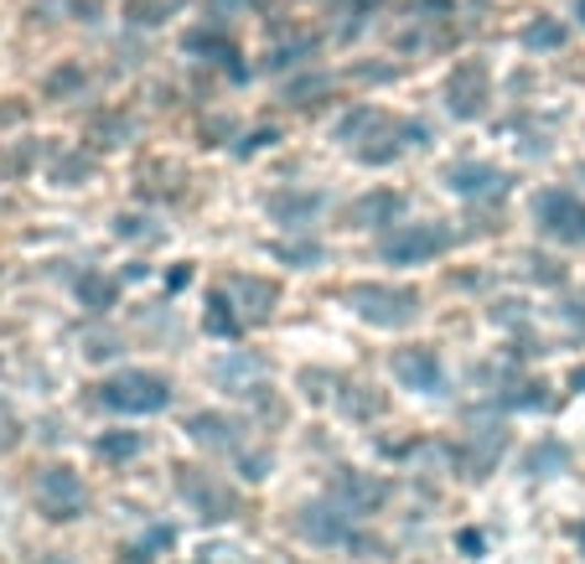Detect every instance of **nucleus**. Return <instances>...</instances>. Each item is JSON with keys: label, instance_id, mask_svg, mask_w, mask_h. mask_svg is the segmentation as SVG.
<instances>
[{"label": "nucleus", "instance_id": "f03ea898", "mask_svg": "<svg viewBox=\"0 0 585 564\" xmlns=\"http://www.w3.org/2000/svg\"><path fill=\"white\" fill-rule=\"evenodd\" d=\"M343 301L353 306V316L368 326H379V332H404V326L420 322V291L414 285H389V280H358V285H347Z\"/></svg>", "mask_w": 585, "mask_h": 564}, {"label": "nucleus", "instance_id": "dca6fc26", "mask_svg": "<svg viewBox=\"0 0 585 564\" xmlns=\"http://www.w3.org/2000/svg\"><path fill=\"white\" fill-rule=\"evenodd\" d=\"M446 187L456 197H466V203H498L502 192L513 187V176L502 166H492V161H456L446 172Z\"/></svg>", "mask_w": 585, "mask_h": 564}, {"label": "nucleus", "instance_id": "412c9836", "mask_svg": "<svg viewBox=\"0 0 585 564\" xmlns=\"http://www.w3.org/2000/svg\"><path fill=\"white\" fill-rule=\"evenodd\" d=\"M337 410H343L347 420H379V414L389 410V399H383L379 389L358 383V378H343V383H337Z\"/></svg>", "mask_w": 585, "mask_h": 564}, {"label": "nucleus", "instance_id": "a211bd4d", "mask_svg": "<svg viewBox=\"0 0 585 564\" xmlns=\"http://www.w3.org/2000/svg\"><path fill=\"white\" fill-rule=\"evenodd\" d=\"M228 295L239 301V311H243V322L249 326H264L280 306V285L275 280H264V274H234V280H228Z\"/></svg>", "mask_w": 585, "mask_h": 564}, {"label": "nucleus", "instance_id": "a19ab883", "mask_svg": "<svg viewBox=\"0 0 585 564\" xmlns=\"http://www.w3.org/2000/svg\"><path fill=\"white\" fill-rule=\"evenodd\" d=\"M275 140H280V130H275V124H264V130H249V135H243L239 145H234V155H243V161H249V155L270 151V145H275Z\"/></svg>", "mask_w": 585, "mask_h": 564}, {"label": "nucleus", "instance_id": "09e8293b", "mask_svg": "<svg viewBox=\"0 0 585 564\" xmlns=\"http://www.w3.org/2000/svg\"><path fill=\"white\" fill-rule=\"evenodd\" d=\"M575 544H581V554H585V518L575 523Z\"/></svg>", "mask_w": 585, "mask_h": 564}, {"label": "nucleus", "instance_id": "f704fd0d", "mask_svg": "<svg viewBox=\"0 0 585 564\" xmlns=\"http://www.w3.org/2000/svg\"><path fill=\"white\" fill-rule=\"evenodd\" d=\"M36 155H42V145L36 140H26V145H0V176H26L36 166Z\"/></svg>", "mask_w": 585, "mask_h": 564}, {"label": "nucleus", "instance_id": "c756f323", "mask_svg": "<svg viewBox=\"0 0 585 564\" xmlns=\"http://www.w3.org/2000/svg\"><path fill=\"white\" fill-rule=\"evenodd\" d=\"M316 52H322V36L291 32V36H280L275 47H270V68H301V63H311Z\"/></svg>", "mask_w": 585, "mask_h": 564}, {"label": "nucleus", "instance_id": "ddd939ff", "mask_svg": "<svg viewBox=\"0 0 585 564\" xmlns=\"http://www.w3.org/2000/svg\"><path fill=\"white\" fill-rule=\"evenodd\" d=\"M182 430H187L192 445H203V451H213V456H224V451L239 456L254 425H249L243 414H228V410H197V414H187V425Z\"/></svg>", "mask_w": 585, "mask_h": 564}, {"label": "nucleus", "instance_id": "6ab92c4d", "mask_svg": "<svg viewBox=\"0 0 585 564\" xmlns=\"http://www.w3.org/2000/svg\"><path fill=\"white\" fill-rule=\"evenodd\" d=\"M399 213H404V197L379 187V192H362L358 203L347 207V223H353V228H394Z\"/></svg>", "mask_w": 585, "mask_h": 564}, {"label": "nucleus", "instance_id": "423d86ee", "mask_svg": "<svg viewBox=\"0 0 585 564\" xmlns=\"http://www.w3.org/2000/svg\"><path fill=\"white\" fill-rule=\"evenodd\" d=\"M446 249H456V228H446V223H394L389 234L379 239V259L383 264H431V259H441Z\"/></svg>", "mask_w": 585, "mask_h": 564}, {"label": "nucleus", "instance_id": "2f4dec72", "mask_svg": "<svg viewBox=\"0 0 585 564\" xmlns=\"http://www.w3.org/2000/svg\"><path fill=\"white\" fill-rule=\"evenodd\" d=\"M94 172H99V161L88 151H63L52 161V182H57V187H84Z\"/></svg>", "mask_w": 585, "mask_h": 564}, {"label": "nucleus", "instance_id": "6e6552de", "mask_svg": "<svg viewBox=\"0 0 585 564\" xmlns=\"http://www.w3.org/2000/svg\"><path fill=\"white\" fill-rule=\"evenodd\" d=\"M502 451H508V430L487 420V425H472L462 441L446 445V462H451V471H456L462 481H487L492 471H498Z\"/></svg>", "mask_w": 585, "mask_h": 564}, {"label": "nucleus", "instance_id": "9b49d317", "mask_svg": "<svg viewBox=\"0 0 585 564\" xmlns=\"http://www.w3.org/2000/svg\"><path fill=\"white\" fill-rule=\"evenodd\" d=\"M534 223L550 234L554 243H585V203L581 192L550 187L534 197Z\"/></svg>", "mask_w": 585, "mask_h": 564}, {"label": "nucleus", "instance_id": "1a4fd4ad", "mask_svg": "<svg viewBox=\"0 0 585 564\" xmlns=\"http://www.w3.org/2000/svg\"><path fill=\"white\" fill-rule=\"evenodd\" d=\"M213 383L224 393H234V399H254L259 410L275 414V393H270V362L259 358V352H249V347H234V352H224V358L213 362Z\"/></svg>", "mask_w": 585, "mask_h": 564}, {"label": "nucleus", "instance_id": "0eeeda50", "mask_svg": "<svg viewBox=\"0 0 585 564\" xmlns=\"http://www.w3.org/2000/svg\"><path fill=\"white\" fill-rule=\"evenodd\" d=\"M88 508H94V497H88L84 477L73 466L63 462L42 466V477H36V513L47 523H78V518H88Z\"/></svg>", "mask_w": 585, "mask_h": 564}, {"label": "nucleus", "instance_id": "cd10ccee", "mask_svg": "<svg viewBox=\"0 0 585 564\" xmlns=\"http://www.w3.org/2000/svg\"><path fill=\"white\" fill-rule=\"evenodd\" d=\"M140 451H145V435L140 430H104L99 441H94V456L109 466H124V462H136Z\"/></svg>", "mask_w": 585, "mask_h": 564}, {"label": "nucleus", "instance_id": "a18cd8bd", "mask_svg": "<svg viewBox=\"0 0 585 564\" xmlns=\"http://www.w3.org/2000/svg\"><path fill=\"white\" fill-rule=\"evenodd\" d=\"M84 352H88V358H115V352H120V343H115L109 332H94V337H84Z\"/></svg>", "mask_w": 585, "mask_h": 564}, {"label": "nucleus", "instance_id": "ea45409f", "mask_svg": "<svg viewBox=\"0 0 585 564\" xmlns=\"http://www.w3.org/2000/svg\"><path fill=\"white\" fill-rule=\"evenodd\" d=\"M523 264H529V280H539V285H565V264H560V259L529 254Z\"/></svg>", "mask_w": 585, "mask_h": 564}, {"label": "nucleus", "instance_id": "f3484780", "mask_svg": "<svg viewBox=\"0 0 585 564\" xmlns=\"http://www.w3.org/2000/svg\"><path fill=\"white\" fill-rule=\"evenodd\" d=\"M264 213L280 223V228H291V234H301V228H311V223L327 213V197L316 187H280L264 197Z\"/></svg>", "mask_w": 585, "mask_h": 564}, {"label": "nucleus", "instance_id": "c9c22d12", "mask_svg": "<svg viewBox=\"0 0 585 564\" xmlns=\"http://www.w3.org/2000/svg\"><path fill=\"white\" fill-rule=\"evenodd\" d=\"M565 26H560V21H529V26H523V47L529 52H554V47H565Z\"/></svg>", "mask_w": 585, "mask_h": 564}, {"label": "nucleus", "instance_id": "c85d7f7f", "mask_svg": "<svg viewBox=\"0 0 585 564\" xmlns=\"http://www.w3.org/2000/svg\"><path fill=\"white\" fill-rule=\"evenodd\" d=\"M523 471H529V477H560V471H570V445L544 435V441L523 456Z\"/></svg>", "mask_w": 585, "mask_h": 564}, {"label": "nucleus", "instance_id": "4c0bfd02", "mask_svg": "<svg viewBox=\"0 0 585 564\" xmlns=\"http://www.w3.org/2000/svg\"><path fill=\"white\" fill-rule=\"evenodd\" d=\"M337 383H343V378L327 373V368H301V389H306V399H316V404H322V399H337Z\"/></svg>", "mask_w": 585, "mask_h": 564}, {"label": "nucleus", "instance_id": "7c9ffc66", "mask_svg": "<svg viewBox=\"0 0 585 564\" xmlns=\"http://www.w3.org/2000/svg\"><path fill=\"white\" fill-rule=\"evenodd\" d=\"M187 0H120V11L130 26H161V21H172Z\"/></svg>", "mask_w": 585, "mask_h": 564}, {"label": "nucleus", "instance_id": "7ed1b4c3", "mask_svg": "<svg viewBox=\"0 0 585 564\" xmlns=\"http://www.w3.org/2000/svg\"><path fill=\"white\" fill-rule=\"evenodd\" d=\"M358 523L362 518L353 513V508H343L332 492L311 497V502H301L291 513V533L306 539V544H316V549H368Z\"/></svg>", "mask_w": 585, "mask_h": 564}, {"label": "nucleus", "instance_id": "f257e3e1", "mask_svg": "<svg viewBox=\"0 0 585 564\" xmlns=\"http://www.w3.org/2000/svg\"><path fill=\"white\" fill-rule=\"evenodd\" d=\"M332 135L343 140L347 151H353V161H362V166H394L399 155L431 145V124L410 120V115H394L383 104H358V109H347L343 120H337Z\"/></svg>", "mask_w": 585, "mask_h": 564}, {"label": "nucleus", "instance_id": "58836bf2", "mask_svg": "<svg viewBox=\"0 0 585 564\" xmlns=\"http://www.w3.org/2000/svg\"><path fill=\"white\" fill-rule=\"evenodd\" d=\"M270 466H275V456H270V445H254V451H239V471L249 481H264L270 477Z\"/></svg>", "mask_w": 585, "mask_h": 564}, {"label": "nucleus", "instance_id": "2eb2a0df", "mask_svg": "<svg viewBox=\"0 0 585 564\" xmlns=\"http://www.w3.org/2000/svg\"><path fill=\"white\" fill-rule=\"evenodd\" d=\"M389 373L404 383V389H420V393H446V362L431 343H414V347H394L389 358Z\"/></svg>", "mask_w": 585, "mask_h": 564}, {"label": "nucleus", "instance_id": "4be33fe9", "mask_svg": "<svg viewBox=\"0 0 585 564\" xmlns=\"http://www.w3.org/2000/svg\"><path fill=\"white\" fill-rule=\"evenodd\" d=\"M322 6H327V17L337 21V36H358L389 0H322Z\"/></svg>", "mask_w": 585, "mask_h": 564}, {"label": "nucleus", "instance_id": "4468645a", "mask_svg": "<svg viewBox=\"0 0 585 564\" xmlns=\"http://www.w3.org/2000/svg\"><path fill=\"white\" fill-rule=\"evenodd\" d=\"M182 47L192 52V57H203V63H213V68H224L234 84L239 78H249V68H243L239 57V42H234V32H228L224 21H203V26H192L187 36H182Z\"/></svg>", "mask_w": 585, "mask_h": 564}, {"label": "nucleus", "instance_id": "aec40b11", "mask_svg": "<svg viewBox=\"0 0 585 564\" xmlns=\"http://www.w3.org/2000/svg\"><path fill=\"white\" fill-rule=\"evenodd\" d=\"M203 326H207V337H218V343H239L243 337V311H239V301L228 295V285L224 291H207V306H203Z\"/></svg>", "mask_w": 585, "mask_h": 564}, {"label": "nucleus", "instance_id": "bb28decb", "mask_svg": "<svg viewBox=\"0 0 585 564\" xmlns=\"http://www.w3.org/2000/svg\"><path fill=\"white\" fill-rule=\"evenodd\" d=\"M136 135V115H124V109H99L94 120H88V140L104 145V151H115L124 140Z\"/></svg>", "mask_w": 585, "mask_h": 564}, {"label": "nucleus", "instance_id": "b1692460", "mask_svg": "<svg viewBox=\"0 0 585 564\" xmlns=\"http://www.w3.org/2000/svg\"><path fill=\"white\" fill-rule=\"evenodd\" d=\"M115 301H120V280H115V274H104V270H84V274H78V306H84V311L104 316Z\"/></svg>", "mask_w": 585, "mask_h": 564}, {"label": "nucleus", "instance_id": "393cba45", "mask_svg": "<svg viewBox=\"0 0 585 564\" xmlns=\"http://www.w3.org/2000/svg\"><path fill=\"white\" fill-rule=\"evenodd\" d=\"M172 544H176V529H172V523H151V529L140 533V539H130V544L120 549V560L124 564H155Z\"/></svg>", "mask_w": 585, "mask_h": 564}, {"label": "nucleus", "instance_id": "de8ad7c7", "mask_svg": "<svg viewBox=\"0 0 585 564\" xmlns=\"http://www.w3.org/2000/svg\"><path fill=\"white\" fill-rule=\"evenodd\" d=\"M570 389H585V368H575V373H570Z\"/></svg>", "mask_w": 585, "mask_h": 564}, {"label": "nucleus", "instance_id": "8fccbe9b", "mask_svg": "<svg viewBox=\"0 0 585 564\" xmlns=\"http://www.w3.org/2000/svg\"><path fill=\"white\" fill-rule=\"evenodd\" d=\"M575 182H581V192H585V161H581V166H575Z\"/></svg>", "mask_w": 585, "mask_h": 564}, {"label": "nucleus", "instance_id": "5701e85b", "mask_svg": "<svg viewBox=\"0 0 585 564\" xmlns=\"http://www.w3.org/2000/svg\"><path fill=\"white\" fill-rule=\"evenodd\" d=\"M492 404H502V410H550L554 393L544 378H518V383H508V389L492 393Z\"/></svg>", "mask_w": 585, "mask_h": 564}, {"label": "nucleus", "instance_id": "e433bc0d", "mask_svg": "<svg viewBox=\"0 0 585 564\" xmlns=\"http://www.w3.org/2000/svg\"><path fill=\"white\" fill-rule=\"evenodd\" d=\"M166 228L155 218H140V213H120L115 218V239H130V243H151V239H161Z\"/></svg>", "mask_w": 585, "mask_h": 564}, {"label": "nucleus", "instance_id": "20e7f679", "mask_svg": "<svg viewBox=\"0 0 585 564\" xmlns=\"http://www.w3.org/2000/svg\"><path fill=\"white\" fill-rule=\"evenodd\" d=\"M94 404H104L109 414H161L172 404V378L151 368H120L94 383Z\"/></svg>", "mask_w": 585, "mask_h": 564}, {"label": "nucleus", "instance_id": "72a5a7b5", "mask_svg": "<svg viewBox=\"0 0 585 564\" xmlns=\"http://www.w3.org/2000/svg\"><path fill=\"white\" fill-rule=\"evenodd\" d=\"M275 259H285L291 270H316L327 259V249L316 239H285V243H275Z\"/></svg>", "mask_w": 585, "mask_h": 564}, {"label": "nucleus", "instance_id": "49530a36", "mask_svg": "<svg viewBox=\"0 0 585 564\" xmlns=\"http://www.w3.org/2000/svg\"><path fill=\"white\" fill-rule=\"evenodd\" d=\"M462 549L472 554V560H483V533H477V529H466V533H462Z\"/></svg>", "mask_w": 585, "mask_h": 564}, {"label": "nucleus", "instance_id": "39448f33", "mask_svg": "<svg viewBox=\"0 0 585 564\" xmlns=\"http://www.w3.org/2000/svg\"><path fill=\"white\" fill-rule=\"evenodd\" d=\"M176 497L187 502L203 523H234L243 513V497L207 466H176Z\"/></svg>", "mask_w": 585, "mask_h": 564}, {"label": "nucleus", "instance_id": "473e14b6", "mask_svg": "<svg viewBox=\"0 0 585 564\" xmlns=\"http://www.w3.org/2000/svg\"><path fill=\"white\" fill-rule=\"evenodd\" d=\"M322 94H332V78H327V73H306V78H291L280 99L291 104V109H311Z\"/></svg>", "mask_w": 585, "mask_h": 564}, {"label": "nucleus", "instance_id": "79ce46f5", "mask_svg": "<svg viewBox=\"0 0 585 564\" xmlns=\"http://www.w3.org/2000/svg\"><path fill=\"white\" fill-rule=\"evenodd\" d=\"M487 322L492 326H523L529 322V306H523V301H498V306L487 311Z\"/></svg>", "mask_w": 585, "mask_h": 564}, {"label": "nucleus", "instance_id": "37998d69", "mask_svg": "<svg viewBox=\"0 0 585 564\" xmlns=\"http://www.w3.org/2000/svg\"><path fill=\"white\" fill-rule=\"evenodd\" d=\"M560 316H565V326L575 332V337H585V291H581V295H570L565 306H560Z\"/></svg>", "mask_w": 585, "mask_h": 564}, {"label": "nucleus", "instance_id": "c03bdc74", "mask_svg": "<svg viewBox=\"0 0 585 564\" xmlns=\"http://www.w3.org/2000/svg\"><path fill=\"white\" fill-rule=\"evenodd\" d=\"M17 445H21V420L0 404V451H17Z\"/></svg>", "mask_w": 585, "mask_h": 564}, {"label": "nucleus", "instance_id": "a878e982", "mask_svg": "<svg viewBox=\"0 0 585 564\" xmlns=\"http://www.w3.org/2000/svg\"><path fill=\"white\" fill-rule=\"evenodd\" d=\"M84 88H88V68L84 63H57V68L42 78V94H47L52 104H68V99H84Z\"/></svg>", "mask_w": 585, "mask_h": 564}, {"label": "nucleus", "instance_id": "9d476101", "mask_svg": "<svg viewBox=\"0 0 585 564\" xmlns=\"http://www.w3.org/2000/svg\"><path fill=\"white\" fill-rule=\"evenodd\" d=\"M487 104H492V68H487V57H462L446 73V109L456 120H483Z\"/></svg>", "mask_w": 585, "mask_h": 564}, {"label": "nucleus", "instance_id": "f8f14e48", "mask_svg": "<svg viewBox=\"0 0 585 564\" xmlns=\"http://www.w3.org/2000/svg\"><path fill=\"white\" fill-rule=\"evenodd\" d=\"M327 492L343 502V508H353L358 518L379 513L383 502L394 497V481L389 477H373V471H358V466H337L327 477Z\"/></svg>", "mask_w": 585, "mask_h": 564}]
</instances>
